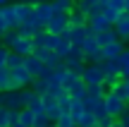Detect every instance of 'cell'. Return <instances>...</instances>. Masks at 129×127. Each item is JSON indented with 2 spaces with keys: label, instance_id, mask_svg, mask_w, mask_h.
<instances>
[{
  "label": "cell",
  "instance_id": "1",
  "mask_svg": "<svg viewBox=\"0 0 129 127\" xmlns=\"http://www.w3.org/2000/svg\"><path fill=\"white\" fill-rule=\"evenodd\" d=\"M50 17H53V5H50V0L34 3V14L24 24H31V27H36V29H46V24H48V19H50Z\"/></svg>",
  "mask_w": 129,
  "mask_h": 127
},
{
  "label": "cell",
  "instance_id": "2",
  "mask_svg": "<svg viewBox=\"0 0 129 127\" xmlns=\"http://www.w3.org/2000/svg\"><path fill=\"white\" fill-rule=\"evenodd\" d=\"M81 79L86 82V86H91V84H103V82H105L103 62H86L84 70H81Z\"/></svg>",
  "mask_w": 129,
  "mask_h": 127
},
{
  "label": "cell",
  "instance_id": "3",
  "mask_svg": "<svg viewBox=\"0 0 129 127\" xmlns=\"http://www.w3.org/2000/svg\"><path fill=\"white\" fill-rule=\"evenodd\" d=\"M62 60H64V67H67V70L81 72V70H84V65H86V55H84V48H81V46H74V43H72L69 53L62 58Z\"/></svg>",
  "mask_w": 129,
  "mask_h": 127
},
{
  "label": "cell",
  "instance_id": "4",
  "mask_svg": "<svg viewBox=\"0 0 129 127\" xmlns=\"http://www.w3.org/2000/svg\"><path fill=\"white\" fill-rule=\"evenodd\" d=\"M34 77L31 72L26 70V67H14V70H10V91L12 89H24V86H31Z\"/></svg>",
  "mask_w": 129,
  "mask_h": 127
},
{
  "label": "cell",
  "instance_id": "5",
  "mask_svg": "<svg viewBox=\"0 0 129 127\" xmlns=\"http://www.w3.org/2000/svg\"><path fill=\"white\" fill-rule=\"evenodd\" d=\"M103 101H105L108 115H112V118H120V115L127 110V101H124V98H120V96H117L115 91H105Z\"/></svg>",
  "mask_w": 129,
  "mask_h": 127
},
{
  "label": "cell",
  "instance_id": "6",
  "mask_svg": "<svg viewBox=\"0 0 129 127\" xmlns=\"http://www.w3.org/2000/svg\"><path fill=\"white\" fill-rule=\"evenodd\" d=\"M69 29V12H53V17L48 19L46 31L50 34H64Z\"/></svg>",
  "mask_w": 129,
  "mask_h": 127
},
{
  "label": "cell",
  "instance_id": "7",
  "mask_svg": "<svg viewBox=\"0 0 129 127\" xmlns=\"http://www.w3.org/2000/svg\"><path fill=\"white\" fill-rule=\"evenodd\" d=\"M81 48H84V55H86V62H101L103 60V46H98L96 36H86Z\"/></svg>",
  "mask_w": 129,
  "mask_h": 127
},
{
  "label": "cell",
  "instance_id": "8",
  "mask_svg": "<svg viewBox=\"0 0 129 127\" xmlns=\"http://www.w3.org/2000/svg\"><path fill=\"white\" fill-rule=\"evenodd\" d=\"M0 103L10 110H22V98H19V89H12V91H0Z\"/></svg>",
  "mask_w": 129,
  "mask_h": 127
},
{
  "label": "cell",
  "instance_id": "9",
  "mask_svg": "<svg viewBox=\"0 0 129 127\" xmlns=\"http://www.w3.org/2000/svg\"><path fill=\"white\" fill-rule=\"evenodd\" d=\"M74 7H77L79 12H84L86 17H91V14L103 12V7H105V5H103L101 0H77V3H74Z\"/></svg>",
  "mask_w": 129,
  "mask_h": 127
},
{
  "label": "cell",
  "instance_id": "10",
  "mask_svg": "<svg viewBox=\"0 0 129 127\" xmlns=\"http://www.w3.org/2000/svg\"><path fill=\"white\" fill-rule=\"evenodd\" d=\"M112 29L117 31V38L120 41H129V12H122L117 17V22L112 24Z\"/></svg>",
  "mask_w": 129,
  "mask_h": 127
},
{
  "label": "cell",
  "instance_id": "11",
  "mask_svg": "<svg viewBox=\"0 0 129 127\" xmlns=\"http://www.w3.org/2000/svg\"><path fill=\"white\" fill-rule=\"evenodd\" d=\"M122 50H124V41L117 38V41L103 46V60H117V58L122 55Z\"/></svg>",
  "mask_w": 129,
  "mask_h": 127
},
{
  "label": "cell",
  "instance_id": "12",
  "mask_svg": "<svg viewBox=\"0 0 129 127\" xmlns=\"http://www.w3.org/2000/svg\"><path fill=\"white\" fill-rule=\"evenodd\" d=\"M12 5H14V12H17L19 24H24L34 14V3H31V0H22V3H12Z\"/></svg>",
  "mask_w": 129,
  "mask_h": 127
},
{
  "label": "cell",
  "instance_id": "13",
  "mask_svg": "<svg viewBox=\"0 0 129 127\" xmlns=\"http://www.w3.org/2000/svg\"><path fill=\"white\" fill-rule=\"evenodd\" d=\"M10 50H14V53H19L22 58H26V55H31V53H34V43H31V38L19 36L17 41L12 43V48H10Z\"/></svg>",
  "mask_w": 129,
  "mask_h": 127
},
{
  "label": "cell",
  "instance_id": "14",
  "mask_svg": "<svg viewBox=\"0 0 129 127\" xmlns=\"http://www.w3.org/2000/svg\"><path fill=\"white\" fill-rule=\"evenodd\" d=\"M64 91H67V94L72 96V98H79V101H81L84 96L88 94V86H86V82H84L81 77H79V79H74V82H72V84H69Z\"/></svg>",
  "mask_w": 129,
  "mask_h": 127
},
{
  "label": "cell",
  "instance_id": "15",
  "mask_svg": "<svg viewBox=\"0 0 129 127\" xmlns=\"http://www.w3.org/2000/svg\"><path fill=\"white\" fill-rule=\"evenodd\" d=\"M64 34H67V38L74 46H84V41H86V24H84V27H72V24H69V29Z\"/></svg>",
  "mask_w": 129,
  "mask_h": 127
},
{
  "label": "cell",
  "instance_id": "16",
  "mask_svg": "<svg viewBox=\"0 0 129 127\" xmlns=\"http://www.w3.org/2000/svg\"><path fill=\"white\" fill-rule=\"evenodd\" d=\"M43 65H46V62H43L41 58H36L34 53H31V55H26V58H24V67H26V70L31 72V77H34V79H36V77L41 74Z\"/></svg>",
  "mask_w": 129,
  "mask_h": 127
},
{
  "label": "cell",
  "instance_id": "17",
  "mask_svg": "<svg viewBox=\"0 0 129 127\" xmlns=\"http://www.w3.org/2000/svg\"><path fill=\"white\" fill-rule=\"evenodd\" d=\"M0 17L7 22V27H10V29H17V27H19V19H17V12H14V5H12V3L0 7Z\"/></svg>",
  "mask_w": 129,
  "mask_h": 127
},
{
  "label": "cell",
  "instance_id": "18",
  "mask_svg": "<svg viewBox=\"0 0 129 127\" xmlns=\"http://www.w3.org/2000/svg\"><path fill=\"white\" fill-rule=\"evenodd\" d=\"M88 27L98 34L101 29H108V27H112V24L108 22V17H105L103 12H98V14H91V17H88Z\"/></svg>",
  "mask_w": 129,
  "mask_h": 127
},
{
  "label": "cell",
  "instance_id": "19",
  "mask_svg": "<svg viewBox=\"0 0 129 127\" xmlns=\"http://www.w3.org/2000/svg\"><path fill=\"white\" fill-rule=\"evenodd\" d=\"M96 41H98V46H108V43L117 41V31H115L112 27H108V29H101V31L96 34Z\"/></svg>",
  "mask_w": 129,
  "mask_h": 127
},
{
  "label": "cell",
  "instance_id": "20",
  "mask_svg": "<svg viewBox=\"0 0 129 127\" xmlns=\"http://www.w3.org/2000/svg\"><path fill=\"white\" fill-rule=\"evenodd\" d=\"M19 36H22V34H19V29H5V31L0 34V43H3V46H7V48H12V43L17 41Z\"/></svg>",
  "mask_w": 129,
  "mask_h": 127
},
{
  "label": "cell",
  "instance_id": "21",
  "mask_svg": "<svg viewBox=\"0 0 129 127\" xmlns=\"http://www.w3.org/2000/svg\"><path fill=\"white\" fill-rule=\"evenodd\" d=\"M26 108L31 110L34 115H41V113H46V106H43V96L34 94V96H31V101L26 103Z\"/></svg>",
  "mask_w": 129,
  "mask_h": 127
},
{
  "label": "cell",
  "instance_id": "22",
  "mask_svg": "<svg viewBox=\"0 0 129 127\" xmlns=\"http://www.w3.org/2000/svg\"><path fill=\"white\" fill-rule=\"evenodd\" d=\"M43 62H46L48 67H53V70H55V67H62L64 65V60L60 55H57L55 50H46V55H43Z\"/></svg>",
  "mask_w": 129,
  "mask_h": 127
},
{
  "label": "cell",
  "instance_id": "23",
  "mask_svg": "<svg viewBox=\"0 0 129 127\" xmlns=\"http://www.w3.org/2000/svg\"><path fill=\"white\" fill-rule=\"evenodd\" d=\"M69 48H72V41L67 38V34H60V38H57V48H55V53L60 58H64L69 53Z\"/></svg>",
  "mask_w": 129,
  "mask_h": 127
},
{
  "label": "cell",
  "instance_id": "24",
  "mask_svg": "<svg viewBox=\"0 0 129 127\" xmlns=\"http://www.w3.org/2000/svg\"><path fill=\"white\" fill-rule=\"evenodd\" d=\"M77 127H98V120L91 110H84V115L77 120Z\"/></svg>",
  "mask_w": 129,
  "mask_h": 127
},
{
  "label": "cell",
  "instance_id": "25",
  "mask_svg": "<svg viewBox=\"0 0 129 127\" xmlns=\"http://www.w3.org/2000/svg\"><path fill=\"white\" fill-rule=\"evenodd\" d=\"M53 12H72L74 10V0H50Z\"/></svg>",
  "mask_w": 129,
  "mask_h": 127
},
{
  "label": "cell",
  "instance_id": "26",
  "mask_svg": "<svg viewBox=\"0 0 129 127\" xmlns=\"http://www.w3.org/2000/svg\"><path fill=\"white\" fill-rule=\"evenodd\" d=\"M69 24H72V27H84V24H88V17L74 7L72 12H69Z\"/></svg>",
  "mask_w": 129,
  "mask_h": 127
},
{
  "label": "cell",
  "instance_id": "27",
  "mask_svg": "<svg viewBox=\"0 0 129 127\" xmlns=\"http://www.w3.org/2000/svg\"><path fill=\"white\" fill-rule=\"evenodd\" d=\"M31 89H34V94H38V96L48 94V79H41V77H36V79L31 82Z\"/></svg>",
  "mask_w": 129,
  "mask_h": 127
},
{
  "label": "cell",
  "instance_id": "28",
  "mask_svg": "<svg viewBox=\"0 0 129 127\" xmlns=\"http://www.w3.org/2000/svg\"><path fill=\"white\" fill-rule=\"evenodd\" d=\"M101 62H103L105 74H117V77H122V70H120V65H117V60H101Z\"/></svg>",
  "mask_w": 129,
  "mask_h": 127
},
{
  "label": "cell",
  "instance_id": "29",
  "mask_svg": "<svg viewBox=\"0 0 129 127\" xmlns=\"http://www.w3.org/2000/svg\"><path fill=\"white\" fill-rule=\"evenodd\" d=\"M69 115H72V120H74V122H77V120L84 115V103H81L79 98H72V108H69Z\"/></svg>",
  "mask_w": 129,
  "mask_h": 127
},
{
  "label": "cell",
  "instance_id": "30",
  "mask_svg": "<svg viewBox=\"0 0 129 127\" xmlns=\"http://www.w3.org/2000/svg\"><path fill=\"white\" fill-rule=\"evenodd\" d=\"M5 65H7L10 70H14V67H22V65H24V58L19 55V53L10 50V55H7V62H5Z\"/></svg>",
  "mask_w": 129,
  "mask_h": 127
},
{
  "label": "cell",
  "instance_id": "31",
  "mask_svg": "<svg viewBox=\"0 0 129 127\" xmlns=\"http://www.w3.org/2000/svg\"><path fill=\"white\" fill-rule=\"evenodd\" d=\"M0 89L10 91V67L7 65H0Z\"/></svg>",
  "mask_w": 129,
  "mask_h": 127
},
{
  "label": "cell",
  "instance_id": "32",
  "mask_svg": "<svg viewBox=\"0 0 129 127\" xmlns=\"http://www.w3.org/2000/svg\"><path fill=\"white\" fill-rule=\"evenodd\" d=\"M57 103H60V113H62V115H69V108H72V96H69L67 91L57 98Z\"/></svg>",
  "mask_w": 129,
  "mask_h": 127
},
{
  "label": "cell",
  "instance_id": "33",
  "mask_svg": "<svg viewBox=\"0 0 129 127\" xmlns=\"http://www.w3.org/2000/svg\"><path fill=\"white\" fill-rule=\"evenodd\" d=\"M93 115H96V120H105V118H112V115H108V108H105V101H98L96 108H93Z\"/></svg>",
  "mask_w": 129,
  "mask_h": 127
},
{
  "label": "cell",
  "instance_id": "34",
  "mask_svg": "<svg viewBox=\"0 0 129 127\" xmlns=\"http://www.w3.org/2000/svg\"><path fill=\"white\" fill-rule=\"evenodd\" d=\"M31 127H55V122H53L46 113H41V115H36V118H34V125H31Z\"/></svg>",
  "mask_w": 129,
  "mask_h": 127
},
{
  "label": "cell",
  "instance_id": "35",
  "mask_svg": "<svg viewBox=\"0 0 129 127\" xmlns=\"http://www.w3.org/2000/svg\"><path fill=\"white\" fill-rule=\"evenodd\" d=\"M34 118H36V115H34L29 108H22V110H19V122H22V125L31 127V125H34Z\"/></svg>",
  "mask_w": 129,
  "mask_h": 127
},
{
  "label": "cell",
  "instance_id": "36",
  "mask_svg": "<svg viewBox=\"0 0 129 127\" xmlns=\"http://www.w3.org/2000/svg\"><path fill=\"white\" fill-rule=\"evenodd\" d=\"M103 14L108 17V22H110V24H115L117 17L122 14V10H115V7H110V5H105V7H103Z\"/></svg>",
  "mask_w": 129,
  "mask_h": 127
},
{
  "label": "cell",
  "instance_id": "37",
  "mask_svg": "<svg viewBox=\"0 0 129 127\" xmlns=\"http://www.w3.org/2000/svg\"><path fill=\"white\" fill-rule=\"evenodd\" d=\"M48 94L55 96V98H60V96L64 94V86H62V84H57V82H48Z\"/></svg>",
  "mask_w": 129,
  "mask_h": 127
},
{
  "label": "cell",
  "instance_id": "38",
  "mask_svg": "<svg viewBox=\"0 0 129 127\" xmlns=\"http://www.w3.org/2000/svg\"><path fill=\"white\" fill-rule=\"evenodd\" d=\"M88 96L103 98V96H105V86H103V84H91V86H88Z\"/></svg>",
  "mask_w": 129,
  "mask_h": 127
},
{
  "label": "cell",
  "instance_id": "39",
  "mask_svg": "<svg viewBox=\"0 0 129 127\" xmlns=\"http://www.w3.org/2000/svg\"><path fill=\"white\" fill-rule=\"evenodd\" d=\"M55 127H77V122L72 120V115H60V120L55 122Z\"/></svg>",
  "mask_w": 129,
  "mask_h": 127
},
{
  "label": "cell",
  "instance_id": "40",
  "mask_svg": "<svg viewBox=\"0 0 129 127\" xmlns=\"http://www.w3.org/2000/svg\"><path fill=\"white\" fill-rule=\"evenodd\" d=\"M0 127H10V108L0 106Z\"/></svg>",
  "mask_w": 129,
  "mask_h": 127
},
{
  "label": "cell",
  "instance_id": "41",
  "mask_svg": "<svg viewBox=\"0 0 129 127\" xmlns=\"http://www.w3.org/2000/svg\"><path fill=\"white\" fill-rule=\"evenodd\" d=\"M117 65H120V70L129 67V48H124V50H122V55L117 58Z\"/></svg>",
  "mask_w": 129,
  "mask_h": 127
},
{
  "label": "cell",
  "instance_id": "42",
  "mask_svg": "<svg viewBox=\"0 0 129 127\" xmlns=\"http://www.w3.org/2000/svg\"><path fill=\"white\" fill-rule=\"evenodd\" d=\"M53 72H55V70H53V67H48V65H43V70H41V74H38V77H41V79H48V82H50V77H53Z\"/></svg>",
  "mask_w": 129,
  "mask_h": 127
},
{
  "label": "cell",
  "instance_id": "43",
  "mask_svg": "<svg viewBox=\"0 0 129 127\" xmlns=\"http://www.w3.org/2000/svg\"><path fill=\"white\" fill-rule=\"evenodd\" d=\"M7 55H10V48L0 43V65H5V62H7Z\"/></svg>",
  "mask_w": 129,
  "mask_h": 127
},
{
  "label": "cell",
  "instance_id": "44",
  "mask_svg": "<svg viewBox=\"0 0 129 127\" xmlns=\"http://www.w3.org/2000/svg\"><path fill=\"white\" fill-rule=\"evenodd\" d=\"M5 29H10V27H7V22H5V19H3V17H0V34H3V31H5Z\"/></svg>",
  "mask_w": 129,
  "mask_h": 127
},
{
  "label": "cell",
  "instance_id": "45",
  "mask_svg": "<svg viewBox=\"0 0 129 127\" xmlns=\"http://www.w3.org/2000/svg\"><path fill=\"white\" fill-rule=\"evenodd\" d=\"M122 79H129V67H124V70H122Z\"/></svg>",
  "mask_w": 129,
  "mask_h": 127
},
{
  "label": "cell",
  "instance_id": "46",
  "mask_svg": "<svg viewBox=\"0 0 129 127\" xmlns=\"http://www.w3.org/2000/svg\"><path fill=\"white\" fill-rule=\"evenodd\" d=\"M124 86H127V101H129V79H124Z\"/></svg>",
  "mask_w": 129,
  "mask_h": 127
},
{
  "label": "cell",
  "instance_id": "47",
  "mask_svg": "<svg viewBox=\"0 0 129 127\" xmlns=\"http://www.w3.org/2000/svg\"><path fill=\"white\" fill-rule=\"evenodd\" d=\"M124 12H129V0H124Z\"/></svg>",
  "mask_w": 129,
  "mask_h": 127
},
{
  "label": "cell",
  "instance_id": "48",
  "mask_svg": "<svg viewBox=\"0 0 129 127\" xmlns=\"http://www.w3.org/2000/svg\"><path fill=\"white\" fill-rule=\"evenodd\" d=\"M3 5H10V0H0V7H3Z\"/></svg>",
  "mask_w": 129,
  "mask_h": 127
},
{
  "label": "cell",
  "instance_id": "49",
  "mask_svg": "<svg viewBox=\"0 0 129 127\" xmlns=\"http://www.w3.org/2000/svg\"><path fill=\"white\" fill-rule=\"evenodd\" d=\"M31 3H43V0H31Z\"/></svg>",
  "mask_w": 129,
  "mask_h": 127
},
{
  "label": "cell",
  "instance_id": "50",
  "mask_svg": "<svg viewBox=\"0 0 129 127\" xmlns=\"http://www.w3.org/2000/svg\"><path fill=\"white\" fill-rule=\"evenodd\" d=\"M74 3H77V0H74Z\"/></svg>",
  "mask_w": 129,
  "mask_h": 127
},
{
  "label": "cell",
  "instance_id": "51",
  "mask_svg": "<svg viewBox=\"0 0 129 127\" xmlns=\"http://www.w3.org/2000/svg\"><path fill=\"white\" fill-rule=\"evenodd\" d=\"M0 91H3V89H0Z\"/></svg>",
  "mask_w": 129,
  "mask_h": 127
},
{
  "label": "cell",
  "instance_id": "52",
  "mask_svg": "<svg viewBox=\"0 0 129 127\" xmlns=\"http://www.w3.org/2000/svg\"><path fill=\"white\" fill-rule=\"evenodd\" d=\"M0 106H3V103H0Z\"/></svg>",
  "mask_w": 129,
  "mask_h": 127
}]
</instances>
